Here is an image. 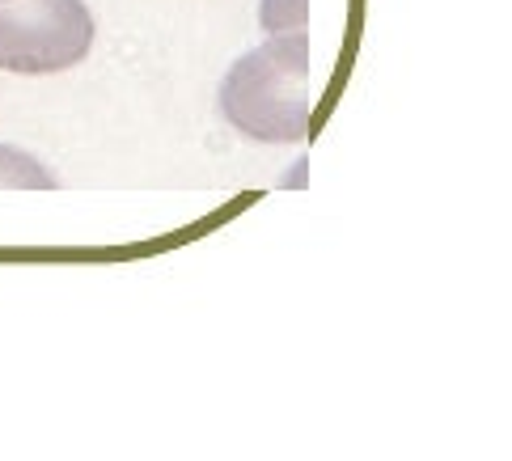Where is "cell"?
Returning a JSON list of instances; mask_svg holds the SVG:
<instances>
[{
	"label": "cell",
	"mask_w": 512,
	"mask_h": 461,
	"mask_svg": "<svg viewBox=\"0 0 512 461\" xmlns=\"http://www.w3.org/2000/svg\"><path fill=\"white\" fill-rule=\"evenodd\" d=\"M225 119L250 140L305 144L309 140V39L305 30L271 34L246 51L221 85Z\"/></svg>",
	"instance_id": "1"
},
{
	"label": "cell",
	"mask_w": 512,
	"mask_h": 461,
	"mask_svg": "<svg viewBox=\"0 0 512 461\" xmlns=\"http://www.w3.org/2000/svg\"><path fill=\"white\" fill-rule=\"evenodd\" d=\"M94 47L85 0H0V68L22 77L77 68Z\"/></svg>",
	"instance_id": "2"
},
{
	"label": "cell",
	"mask_w": 512,
	"mask_h": 461,
	"mask_svg": "<svg viewBox=\"0 0 512 461\" xmlns=\"http://www.w3.org/2000/svg\"><path fill=\"white\" fill-rule=\"evenodd\" d=\"M0 187L51 191V187H56V174H51L43 161H34L30 153H22V149H9V144H0Z\"/></svg>",
	"instance_id": "3"
},
{
	"label": "cell",
	"mask_w": 512,
	"mask_h": 461,
	"mask_svg": "<svg viewBox=\"0 0 512 461\" xmlns=\"http://www.w3.org/2000/svg\"><path fill=\"white\" fill-rule=\"evenodd\" d=\"M305 22H309V0H263L259 5V26L267 34L305 30Z\"/></svg>",
	"instance_id": "4"
}]
</instances>
